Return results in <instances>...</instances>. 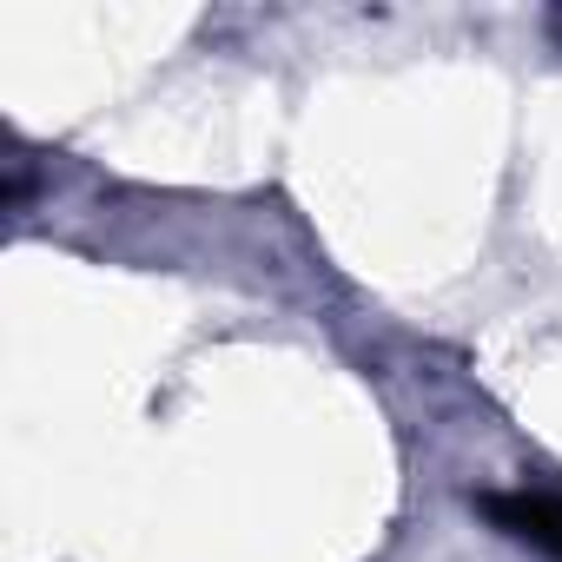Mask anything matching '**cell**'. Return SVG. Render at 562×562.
Returning a JSON list of instances; mask_svg holds the SVG:
<instances>
[{
  "instance_id": "obj_1",
  "label": "cell",
  "mask_w": 562,
  "mask_h": 562,
  "mask_svg": "<svg viewBox=\"0 0 562 562\" xmlns=\"http://www.w3.org/2000/svg\"><path fill=\"white\" fill-rule=\"evenodd\" d=\"M476 509H483L503 536H516V542H529L536 555L562 562V496H549V490H483Z\"/></svg>"
},
{
  "instance_id": "obj_2",
  "label": "cell",
  "mask_w": 562,
  "mask_h": 562,
  "mask_svg": "<svg viewBox=\"0 0 562 562\" xmlns=\"http://www.w3.org/2000/svg\"><path fill=\"white\" fill-rule=\"evenodd\" d=\"M549 34H555V41H562V8H555V14H549Z\"/></svg>"
}]
</instances>
